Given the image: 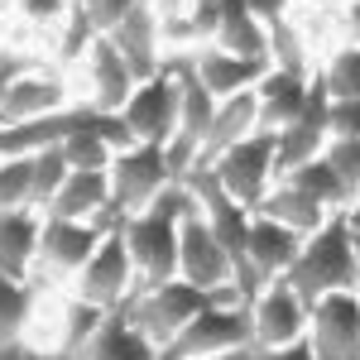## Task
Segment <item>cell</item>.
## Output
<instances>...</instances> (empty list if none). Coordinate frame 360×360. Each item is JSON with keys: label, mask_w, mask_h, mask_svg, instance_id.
<instances>
[{"label": "cell", "mask_w": 360, "mask_h": 360, "mask_svg": "<svg viewBox=\"0 0 360 360\" xmlns=\"http://www.w3.org/2000/svg\"><path fill=\"white\" fill-rule=\"evenodd\" d=\"M236 360H312V346L307 341H293V346H245Z\"/></svg>", "instance_id": "34"}, {"label": "cell", "mask_w": 360, "mask_h": 360, "mask_svg": "<svg viewBox=\"0 0 360 360\" xmlns=\"http://www.w3.org/2000/svg\"><path fill=\"white\" fill-rule=\"evenodd\" d=\"M317 72H322L332 101H351V96H360V44L341 39L336 49H327V58H317Z\"/></svg>", "instance_id": "27"}, {"label": "cell", "mask_w": 360, "mask_h": 360, "mask_svg": "<svg viewBox=\"0 0 360 360\" xmlns=\"http://www.w3.org/2000/svg\"><path fill=\"white\" fill-rule=\"evenodd\" d=\"M327 135L332 139H360V96L327 106Z\"/></svg>", "instance_id": "33"}, {"label": "cell", "mask_w": 360, "mask_h": 360, "mask_svg": "<svg viewBox=\"0 0 360 360\" xmlns=\"http://www.w3.org/2000/svg\"><path fill=\"white\" fill-rule=\"evenodd\" d=\"M351 221H356V226H360V212H351Z\"/></svg>", "instance_id": "42"}, {"label": "cell", "mask_w": 360, "mask_h": 360, "mask_svg": "<svg viewBox=\"0 0 360 360\" xmlns=\"http://www.w3.org/2000/svg\"><path fill=\"white\" fill-rule=\"evenodd\" d=\"M115 115H120V125L130 130L135 144H168L178 130V72H173V63H164L159 77L135 82L130 101Z\"/></svg>", "instance_id": "10"}, {"label": "cell", "mask_w": 360, "mask_h": 360, "mask_svg": "<svg viewBox=\"0 0 360 360\" xmlns=\"http://www.w3.org/2000/svg\"><path fill=\"white\" fill-rule=\"evenodd\" d=\"M10 5H15V0H0V15H5V10H10Z\"/></svg>", "instance_id": "39"}, {"label": "cell", "mask_w": 360, "mask_h": 360, "mask_svg": "<svg viewBox=\"0 0 360 360\" xmlns=\"http://www.w3.org/2000/svg\"><path fill=\"white\" fill-rule=\"evenodd\" d=\"M298 250H303V236H293L288 226L269 221V217H250V269L259 278V288L288 274Z\"/></svg>", "instance_id": "21"}, {"label": "cell", "mask_w": 360, "mask_h": 360, "mask_svg": "<svg viewBox=\"0 0 360 360\" xmlns=\"http://www.w3.org/2000/svg\"><path fill=\"white\" fill-rule=\"evenodd\" d=\"M0 360H44V351L34 341H5L0 346Z\"/></svg>", "instance_id": "36"}, {"label": "cell", "mask_w": 360, "mask_h": 360, "mask_svg": "<svg viewBox=\"0 0 360 360\" xmlns=\"http://www.w3.org/2000/svg\"><path fill=\"white\" fill-rule=\"evenodd\" d=\"M207 173L221 183L226 197H236L245 212H255V207L269 197V188L278 183L274 178V135H264V130L245 135L236 149H226Z\"/></svg>", "instance_id": "9"}, {"label": "cell", "mask_w": 360, "mask_h": 360, "mask_svg": "<svg viewBox=\"0 0 360 360\" xmlns=\"http://www.w3.org/2000/svg\"><path fill=\"white\" fill-rule=\"evenodd\" d=\"M44 217H63V221H111V168H72L53 193Z\"/></svg>", "instance_id": "18"}, {"label": "cell", "mask_w": 360, "mask_h": 360, "mask_svg": "<svg viewBox=\"0 0 360 360\" xmlns=\"http://www.w3.org/2000/svg\"><path fill=\"white\" fill-rule=\"evenodd\" d=\"M356 255H360V226H356Z\"/></svg>", "instance_id": "41"}, {"label": "cell", "mask_w": 360, "mask_h": 360, "mask_svg": "<svg viewBox=\"0 0 360 360\" xmlns=\"http://www.w3.org/2000/svg\"><path fill=\"white\" fill-rule=\"evenodd\" d=\"M322 159L332 164V173L341 178V188L351 197V212L360 207V139H327Z\"/></svg>", "instance_id": "30"}, {"label": "cell", "mask_w": 360, "mask_h": 360, "mask_svg": "<svg viewBox=\"0 0 360 360\" xmlns=\"http://www.w3.org/2000/svg\"><path fill=\"white\" fill-rule=\"evenodd\" d=\"M341 39L360 44V0L351 5V10H341Z\"/></svg>", "instance_id": "37"}, {"label": "cell", "mask_w": 360, "mask_h": 360, "mask_svg": "<svg viewBox=\"0 0 360 360\" xmlns=\"http://www.w3.org/2000/svg\"><path fill=\"white\" fill-rule=\"evenodd\" d=\"M312 360H360V293H327L307 317Z\"/></svg>", "instance_id": "13"}, {"label": "cell", "mask_w": 360, "mask_h": 360, "mask_svg": "<svg viewBox=\"0 0 360 360\" xmlns=\"http://www.w3.org/2000/svg\"><path fill=\"white\" fill-rule=\"evenodd\" d=\"M193 72L202 77V86L212 91V101H231L250 86H259V77L274 68V63H259V58H240V53H226L217 44H202L197 53H188Z\"/></svg>", "instance_id": "17"}, {"label": "cell", "mask_w": 360, "mask_h": 360, "mask_svg": "<svg viewBox=\"0 0 360 360\" xmlns=\"http://www.w3.org/2000/svg\"><path fill=\"white\" fill-rule=\"evenodd\" d=\"M68 293L91 303V307H101V312H115V307H125L139 293L135 269H130V250H125V236H120V221L106 231V240L96 245V255L77 269V278L68 283Z\"/></svg>", "instance_id": "6"}, {"label": "cell", "mask_w": 360, "mask_h": 360, "mask_svg": "<svg viewBox=\"0 0 360 360\" xmlns=\"http://www.w3.org/2000/svg\"><path fill=\"white\" fill-rule=\"evenodd\" d=\"M193 207L197 197L188 183H168L149 212L120 217V236H125V250H130V269H135L139 293L178 278V221Z\"/></svg>", "instance_id": "1"}, {"label": "cell", "mask_w": 360, "mask_h": 360, "mask_svg": "<svg viewBox=\"0 0 360 360\" xmlns=\"http://www.w3.org/2000/svg\"><path fill=\"white\" fill-rule=\"evenodd\" d=\"M77 360H159V346L130 322L125 307H115L111 317L96 327V336L82 346V356H77Z\"/></svg>", "instance_id": "23"}, {"label": "cell", "mask_w": 360, "mask_h": 360, "mask_svg": "<svg viewBox=\"0 0 360 360\" xmlns=\"http://www.w3.org/2000/svg\"><path fill=\"white\" fill-rule=\"evenodd\" d=\"M236 356H240V351H236ZM236 356H212V360H236Z\"/></svg>", "instance_id": "40"}, {"label": "cell", "mask_w": 360, "mask_h": 360, "mask_svg": "<svg viewBox=\"0 0 360 360\" xmlns=\"http://www.w3.org/2000/svg\"><path fill=\"white\" fill-rule=\"evenodd\" d=\"M120 221H63V217H44V236H39V259H34V283L49 288H68L77 269L96 255V245L106 240V231Z\"/></svg>", "instance_id": "4"}, {"label": "cell", "mask_w": 360, "mask_h": 360, "mask_svg": "<svg viewBox=\"0 0 360 360\" xmlns=\"http://www.w3.org/2000/svg\"><path fill=\"white\" fill-rule=\"evenodd\" d=\"M34 197V154H0V212L29 207Z\"/></svg>", "instance_id": "28"}, {"label": "cell", "mask_w": 360, "mask_h": 360, "mask_svg": "<svg viewBox=\"0 0 360 360\" xmlns=\"http://www.w3.org/2000/svg\"><path fill=\"white\" fill-rule=\"evenodd\" d=\"M178 278L202 293H236V264H231L226 245L212 236L202 207H193L178 221Z\"/></svg>", "instance_id": "8"}, {"label": "cell", "mask_w": 360, "mask_h": 360, "mask_svg": "<svg viewBox=\"0 0 360 360\" xmlns=\"http://www.w3.org/2000/svg\"><path fill=\"white\" fill-rule=\"evenodd\" d=\"M39 298H44V288L34 278H5L0 274V346L5 341H29Z\"/></svg>", "instance_id": "25"}, {"label": "cell", "mask_w": 360, "mask_h": 360, "mask_svg": "<svg viewBox=\"0 0 360 360\" xmlns=\"http://www.w3.org/2000/svg\"><path fill=\"white\" fill-rule=\"evenodd\" d=\"M77 106H91V111L101 115H115L125 101H130V91H135V77H130V68H125V58L115 53V44L106 34H96L91 44H86L82 63H77Z\"/></svg>", "instance_id": "11"}, {"label": "cell", "mask_w": 360, "mask_h": 360, "mask_svg": "<svg viewBox=\"0 0 360 360\" xmlns=\"http://www.w3.org/2000/svg\"><path fill=\"white\" fill-rule=\"evenodd\" d=\"M303 5H312V0H303Z\"/></svg>", "instance_id": "43"}, {"label": "cell", "mask_w": 360, "mask_h": 360, "mask_svg": "<svg viewBox=\"0 0 360 360\" xmlns=\"http://www.w3.org/2000/svg\"><path fill=\"white\" fill-rule=\"evenodd\" d=\"M106 39L115 44V53L125 58V68H130L135 82H149V77L164 72L168 58H164V44H159V10H154V0L135 5V10H130Z\"/></svg>", "instance_id": "16"}, {"label": "cell", "mask_w": 360, "mask_h": 360, "mask_svg": "<svg viewBox=\"0 0 360 360\" xmlns=\"http://www.w3.org/2000/svg\"><path fill=\"white\" fill-rule=\"evenodd\" d=\"M10 15H20L29 29H44V34L53 39L58 29H63V20L72 15V0H15Z\"/></svg>", "instance_id": "31"}, {"label": "cell", "mask_w": 360, "mask_h": 360, "mask_svg": "<svg viewBox=\"0 0 360 360\" xmlns=\"http://www.w3.org/2000/svg\"><path fill=\"white\" fill-rule=\"evenodd\" d=\"M255 217H269V221H278V226H288L293 236H317L322 226H327V207L322 202H312V197H303L298 188H288V183H274L269 188V197L255 207Z\"/></svg>", "instance_id": "24"}, {"label": "cell", "mask_w": 360, "mask_h": 360, "mask_svg": "<svg viewBox=\"0 0 360 360\" xmlns=\"http://www.w3.org/2000/svg\"><path fill=\"white\" fill-rule=\"evenodd\" d=\"M245 346H255L250 307L240 298H226V303L202 307L193 322L159 351V360H212V356H236Z\"/></svg>", "instance_id": "3"}, {"label": "cell", "mask_w": 360, "mask_h": 360, "mask_svg": "<svg viewBox=\"0 0 360 360\" xmlns=\"http://www.w3.org/2000/svg\"><path fill=\"white\" fill-rule=\"evenodd\" d=\"M72 168H68V159H63V149L58 144H49V149H34V197H29V207L44 217L49 212V202H53V193L63 188V178H68Z\"/></svg>", "instance_id": "29"}, {"label": "cell", "mask_w": 360, "mask_h": 360, "mask_svg": "<svg viewBox=\"0 0 360 360\" xmlns=\"http://www.w3.org/2000/svg\"><path fill=\"white\" fill-rule=\"evenodd\" d=\"M283 283L303 298L307 307L322 303L327 293H360V255H356V221L351 212H332L317 236H307L293 269Z\"/></svg>", "instance_id": "2"}, {"label": "cell", "mask_w": 360, "mask_h": 360, "mask_svg": "<svg viewBox=\"0 0 360 360\" xmlns=\"http://www.w3.org/2000/svg\"><path fill=\"white\" fill-rule=\"evenodd\" d=\"M312 5H322V10H332V15H341V10H351L356 0H312Z\"/></svg>", "instance_id": "38"}, {"label": "cell", "mask_w": 360, "mask_h": 360, "mask_svg": "<svg viewBox=\"0 0 360 360\" xmlns=\"http://www.w3.org/2000/svg\"><path fill=\"white\" fill-rule=\"evenodd\" d=\"M259 130V101H255V86L240 91V96H231V101H217V115H212V125H207V139H202V149H197V164L193 168H212L221 159L226 149H236L245 135Z\"/></svg>", "instance_id": "20"}, {"label": "cell", "mask_w": 360, "mask_h": 360, "mask_svg": "<svg viewBox=\"0 0 360 360\" xmlns=\"http://www.w3.org/2000/svg\"><path fill=\"white\" fill-rule=\"evenodd\" d=\"M356 212H360V207H356Z\"/></svg>", "instance_id": "44"}, {"label": "cell", "mask_w": 360, "mask_h": 360, "mask_svg": "<svg viewBox=\"0 0 360 360\" xmlns=\"http://www.w3.org/2000/svg\"><path fill=\"white\" fill-rule=\"evenodd\" d=\"M327 106H332V96H327V82H322V72L312 68V91H307V106L303 115L274 135V178H283L288 168L307 164V159H317L322 149H327Z\"/></svg>", "instance_id": "14"}, {"label": "cell", "mask_w": 360, "mask_h": 360, "mask_svg": "<svg viewBox=\"0 0 360 360\" xmlns=\"http://www.w3.org/2000/svg\"><path fill=\"white\" fill-rule=\"evenodd\" d=\"M168 183H173V173H168L164 144H130V149H120L111 159V212L115 217L149 212Z\"/></svg>", "instance_id": "7"}, {"label": "cell", "mask_w": 360, "mask_h": 360, "mask_svg": "<svg viewBox=\"0 0 360 360\" xmlns=\"http://www.w3.org/2000/svg\"><path fill=\"white\" fill-rule=\"evenodd\" d=\"M49 58L44 53H29V49H10V44H0V101H5V91L20 82V77H29L34 68H44Z\"/></svg>", "instance_id": "32"}, {"label": "cell", "mask_w": 360, "mask_h": 360, "mask_svg": "<svg viewBox=\"0 0 360 360\" xmlns=\"http://www.w3.org/2000/svg\"><path fill=\"white\" fill-rule=\"evenodd\" d=\"M39 236H44V217L34 207L0 212V274L5 278H34Z\"/></svg>", "instance_id": "22"}, {"label": "cell", "mask_w": 360, "mask_h": 360, "mask_svg": "<svg viewBox=\"0 0 360 360\" xmlns=\"http://www.w3.org/2000/svg\"><path fill=\"white\" fill-rule=\"evenodd\" d=\"M307 91H312V72H288V68H269L259 86H255V101H259V130L264 135H283L307 106Z\"/></svg>", "instance_id": "19"}, {"label": "cell", "mask_w": 360, "mask_h": 360, "mask_svg": "<svg viewBox=\"0 0 360 360\" xmlns=\"http://www.w3.org/2000/svg\"><path fill=\"white\" fill-rule=\"evenodd\" d=\"M226 298H236V293H202V288H193V283L173 278V283H159V288L135 293V298L125 303V312H130V322H135L139 332H144L154 346H159V351H164L168 341L183 332V327L193 322L202 307L226 303Z\"/></svg>", "instance_id": "5"}, {"label": "cell", "mask_w": 360, "mask_h": 360, "mask_svg": "<svg viewBox=\"0 0 360 360\" xmlns=\"http://www.w3.org/2000/svg\"><path fill=\"white\" fill-rule=\"evenodd\" d=\"M298 0H250V10L264 20V29H274V25H283L288 20V10H293Z\"/></svg>", "instance_id": "35"}, {"label": "cell", "mask_w": 360, "mask_h": 360, "mask_svg": "<svg viewBox=\"0 0 360 360\" xmlns=\"http://www.w3.org/2000/svg\"><path fill=\"white\" fill-rule=\"evenodd\" d=\"M278 183H288V188H298L303 197H312V202H322L327 212H351V197H346V188H341V178L332 173V164L317 154V159H307V164L288 168Z\"/></svg>", "instance_id": "26"}, {"label": "cell", "mask_w": 360, "mask_h": 360, "mask_svg": "<svg viewBox=\"0 0 360 360\" xmlns=\"http://www.w3.org/2000/svg\"><path fill=\"white\" fill-rule=\"evenodd\" d=\"M68 106H77L72 72H68V68H53V63H44V68H34L29 77H20V82L5 91V101H0V125L49 120V115L68 111Z\"/></svg>", "instance_id": "12"}, {"label": "cell", "mask_w": 360, "mask_h": 360, "mask_svg": "<svg viewBox=\"0 0 360 360\" xmlns=\"http://www.w3.org/2000/svg\"><path fill=\"white\" fill-rule=\"evenodd\" d=\"M307 317H312V307L283 278L264 283V293L250 303L255 346H293V341H307Z\"/></svg>", "instance_id": "15"}]
</instances>
